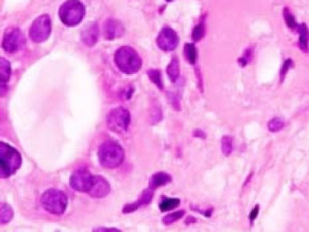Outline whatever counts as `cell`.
Instances as JSON below:
<instances>
[{
  "label": "cell",
  "mask_w": 309,
  "mask_h": 232,
  "mask_svg": "<svg viewBox=\"0 0 309 232\" xmlns=\"http://www.w3.org/2000/svg\"><path fill=\"white\" fill-rule=\"evenodd\" d=\"M22 157L17 150L7 143H0V178L7 179L20 168Z\"/></svg>",
  "instance_id": "cell-1"
},
{
  "label": "cell",
  "mask_w": 309,
  "mask_h": 232,
  "mask_svg": "<svg viewBox=\"0 0 309 232\" xmlns=\"http://www.w3.org/2000/svg\"><path fill=\"white\" fill-rule=\"evenodd\" d=\"M98 158L103 167L106 169L119 167L124 162V149L115 141H106L100 146Z\"/></svg>",
  "instance_id": "cell-2"
},
{
  "label": "cell",
  "mask_w": 309,
  "mask_h": 232,
  "mask_svg": "<svg viewBox=\"0 0 309 232\" xmlns=\"http://www.w3.org/2000/svg\"><path fill=\"white\" fill-rule=\"evenodd\" d=\"M115 63L120 71L126 74L136 73L142 66L140 56L130 46H123L116 51Z\"/></svg>",
  "instance_id": "cell-3"
},
{
  "label": "cell",
  "mask_w": 309,
  "mask_h": 232,
  "mask_svg": "<svg viewBox=\"0 0 309 232\" xmlns=\"http://www.w3.org/2000/svg\"><path fill=\"white\" fill-rule=\"evenodd\" d=\"M86 14V8L80 1H66L59 8V17L63 24L68 27H74L82 22Z\"/></svg>",
  "instance_id": "cell-4"
},
{
  "label": "cell",
  "mask_w": 309,
  "mask_h": 232,
  "mask_svg": "<svg viewBox=\"0 0 309 232\" xmlns=\"http://www.w3.org/2000/svg\"><path fill=\"white\" fill-rule=\"evenodd\" d=\"M67 197L64 192L57 189H49L43 193L41 204L46 212L54 215H61L67 207Z\"/></svg>",
  "instance_id": "cell-5"
},
{
  "label": "cell",
  "mask_w": 309,
  "mask_h": 232,
  "mask_svg": "<svg viewBox=\"0 0 309 232\" xmlns=\"http://www.w3.org/2000/svg\"><path fill=\"white\" fill-rule=\"evenodd\" d=\"M52 31L51 18L47 14L38 16L29 29V37L35 43H43L48 39Z\"/></svg>",
  "instance_id": "cell-6"
},
{
  "label": "cell",
  "mask_w": 309,
  "mask_h": 232,
  "mask_svg": "<svg viewBox=\"0 0 309 232\" xmlns=\"http://www.w3.org/2000/svg\"><path fill=\"white\" fill-rule=\"evenodd\" d=\"M107 126L113 132L124 133L131 123V114L124 107H117L109 112L106 118Z\"/></svg>",
  "instance_id": "cell-7"
},
{
  "label": "cell",
  "mask_w": 309,
  "mask_h": 232,
  "mask_svg": "<svg viewBox=\"0 0 309 232\" xmlns=\"http://www.w3.org/2000/svg\"><path fill=\"white\" fill-rule=\"evenodd\" d=\"M25 45V38L20 29L11 27L5 31L2 40V48L9 53L17 52Z\"/></svg>",
  "instance_id": "cell-8"
},
{
  "label": "cell",
  "mask_w": 309,
  "mask_h": 232,
  "mask_svg": "<svg viewBox=\"0 0 309 232\" xmlns=\"http://www.w3.org/2000/svg\"><path fill=\"white\" fill-rule=\"evenodd\" d=\"M95 176L87 169H79L74 171L70 178V186L74 191L79 192H88L91 189Z\"/></svg>",
  "instance_id": "cell-9"
},
{
  "label": "cell",
  "mask_w": 309,
  "mask_h": 232,
  "mask_svg": "<svg viewBox=\"0 0 309 232\" xmlns=\"http://www.w3.org/2000/svg\"><path fill=\"white\" fill-rule=\"evenodd\" d=\"M178 44H179V37L177 33L170 27H165L161 29V32L159 33L157 37V45L159 46V48L161 49L162 51L170 52L176 48Z\"/></svg>",
  "instance_id": "cell-10"
},
{
  "label": "cell",
  "mask_w": 309,
  "mask_h": 232,
  "mask_svg": "<svg viewBox=\"0 0 309 232\" xmlns=\"http://www.w3.org/2000/svg\"><path fill=\"white\" fill-rule=\"evenodd\" d=\"M110 192L111 185L107 181L101 176H95L91 189L87 193L95 199H102L106 197Z\"/></svg>",
  "instance_id": "cell-11"
},
{
  "label": "cell",
  "mask_w": 309,
  "mask_h": 232,
  "mask_svg": "<svg viewBox=\"0 0 309 232\" xmlns=\"http://www.w3.org/2000/svg\"><path fill=\"white\" fill-rule=\"evenodd\" d=\"M124 27L120 21L111 18L107 19L103 25V36L107 40H114L124 35Z\"/></svg>",
  "instance_id": "cell-12"
},
{
  "label": "cell",
  "mask_w": 309,
  "mask_h": 232,
  "mask_svg": "<svg viewBox=\"0 0 309 232\" xmlns=\"http://www.w3.org/2000/svg\"><path fill=\"white\" fill-rule=\"evenodd\" d=\"M99 37V25L95 22L87 24L82 32V42L87 46H94Z\"/></svg>",
  "instance_id": "cell-13"
},
{
  "label": "cell",
  "mask_w": 309,
  "mask_h": 232,
  "mask_svg": "<svg viewBox=\"0 0 309 232\" xmlns=\"http://www.w3.org/2000/svg\"><path fill=\"white\" fill-rule=\"evenodd\" d=\"M153 199V191H152L151 189H147L145 190L143 193L141 194L140 199L136 200L135 202L133 203L127 204L124 206V208L123 209V212L124 213H131V212H135L137 209L140 208L142 206H145V205H148Z\"/></svg>",
  "instance_id": "cell-14"
},
{
  "label": "cell",
  "mask_w": 309,
  "mask_h": 232,
  "mask_svg": "<svg viewBox=\"0 0 309 232\" xmlns=\"http://www.w3.org/2000/svg\"><path fill=\"white\" fill-rule=\"evenodd\" d=\"M172 182V177L166 172H156L154 173L149 182V189L152 191L156 190L159 187L164 186L166 184H170Z\"/></svg>",
  "instance_id": "cell-15"
},
{
  "label": "cell",
  "mask_w": 309,
  "mask_h": 232,
  "mask_svg": "<svg viewBox=\"0 0 309 232\" xmlns=\"http://www.w3.org/2000/svg\"><path fill=\"white\" fill-rule=\"evenodd\" d=\"M11 75V65L4 57L0 58V80H1V94L5 93V87Z\"/></svg>",
  "instance_id": "cell-16"
},
{
  "label": "cell",
  "mask_w": 309,
  "mask_h": 232,
  "mask_svg": "<svg viewBox=\"0 0 309 232\" xmlns=\"http://www.w3.org/2000/svg\"><path fill=\"white\" fill-rule=\"evenodd\" d=\"M298 34H299V38H298V46L300 50L305 53H308L309 51V30L308 28L306 27L305 23L299 24L298 27Z\"/></svg>",
  "instance_id": "cell-17"
},
{
  "label": "cell",
  "mask_w": 309,
  "mask_h": 232,
  "mask_svg": "<svg viewBox=\"0 0 309 232\" xmlns=\"http://www.w3.org/2000/svg\"><path fill=\"white\" fill-rule=\"evenodd\" d=\"M167 73L169 75L171 81L175 82L180 76V61L176 56H173L172 61L170 62L169 65L167 67Z\"/></svg>",
  "instance_id": "cell-18"
},
{
  "label": "cell",
  "mask_w": 309,
  "mask_h": 232,
  "mask_svg": "<svg viewBox=\"0 0 309 232\" xmlns=\"http://www.w3.org/2000/svg\"><path fill=\"white\" fill-rule=\"evenodd\" d=\"M184 56H185L187 61L191 65H195L198 58V51L197 47L194 44L188 43L184 45Z\"/></svg>",
  "instance_id": "cell-19"
},
{
  "label": "cell",
  "mask_w": 309,
  "mask_h": 232,
  "mask_svg": "<svg viewBox=\"0 0 309 232\" xmlns=\"http://www.w3.org/2000/svg\"><path fill=\"white\" fill-rule=\"evenodd\" d=\"M14 212L12 208L8 204L2 203L0 207V223L2 225L9 223L12 220Z\"/></svg>",
  "instance_id": "cell-20"
},
{
  "label": "cell",
  "mask_w": 309,
  "mask_h": 232,
  "mask_svg": "<svg viewBox=\"0 0 309 232\" xmlns=\"http://www.w3.org/2000/svg\"><path fill=\"white\" fill-rule=\"evenodd\" d=\"M283 17H284L286 24L289 27V29H292V30H297L298 29L299 24H297L295 16L288 7H285L283 8Z\"/></svg>",
  "instance_id": "cell-21"
},
{
  "label": "cell",
  "mask_w": 309,
  "mask_h": 232,
  "mask_svg": "<svg viewBox=\"0 0 309 232\" xmlns=\"http://www.w3.org/2000/svg\"><path fill=\"white\" fill-rule=\"evenodd\" d=\"M221 151L225 156H230L233 151V137L224 135L221 138Z\"/></svg>",
  "instance_id": "cell-22"
},
{
  "label": "cell",
  "mask_w": 309,
  "mask_h": 232,
  "mask_svg": "<svg viewBox=\"0 0 309 232\" xmlns=\"http://www.w3.org/2000/svg\"><path fill=\"white\" fill-rule=\"evenodd\" d=\"M184 214H185V211H183V210L178 211V212H172V213L166 215L162 219V222L165 225L173 224V223L176 222L178 220H181L182 217L184 216Z\"/></svg>",
  "instance_id": "cell-23"
},
{
  "label": "cell",
  "mask_w": 309,
  "mask_h": 232,
  "mask_svg": "<svg viewBox=\"0 0 309 232\" xmlns=\"http://www.w3.org/2000/svg\"><path fill=\"white\" fill-rule=\"evenodd\" d=\"M147 73H148V76L151 79V81L153 82L159 87V89H163V82H162L161 73L160 70H149Z\"/></svg>",
  "instance_id": "cell-24"
},
{
  "label": "cell",
  "mask_w": 309,
  "mask_h": 232,
  "mask_svg": "<svg viewBox=\"0 0 309 232\" xmlns=\"http://www.w3.org/2000/svg\"><path fill=\"white\" fill-rule=\"evenodd\" d=\"M180 203H181L180 199H176V198L167 199L160 204V209L162 212H168V211H172L173 209L177 208Z\"/></svg>",
  "instance_id": "cell-25"
},
{
  "label": "cell",
  "mask_w": 309,
  "mask_h": 232,
  "mask_svg": "<svg viewBox=\"0 0 309 232\" xmlns=\"http://www.w3.org/2000/svg\"><path fill=\"white\" fill-rule=\"evenodd\" d=\"M285 126V122L283 119L279 117H275L271 119L268 123V129L272 132V133H276L282 130Z\"/></svg>",
  "instance_id": "cell-26"
},
{
  "label": "cell",
  "mask_w": 309,
  "mask_h": 232,
  "mask_svg": "<svg viewBox=\"0 0 309 232\" xmlns=\"http://www.w3.org/2000/svg\"><path fill=\"white\" fill-rule=\"evenodd\" d=\"M205 36V25L204 23H200L194 28L192 31V39L194 42H199L202 40Z\"/></svg>",
  "instance_id": "cell-27"
},
{
  "label": "cell",
  "mask_w": 309,
  "mask_h": 232,
  "mask_svg": "<svg viewBox=\"0 0 309 232\" xmlns=\"http://www.w3.org/2000/svg\"><path fill=\"white\" fill-rule=\"evenodd\" d=\"M293 66H294V62L292 61L291 58H289V59H287V60L284 62V64L282 65V68H281L280 73H279L281 83L284 81L287 73H288V72H289L290 68H292Z\"/></svg>",
  "instance_id": "cell-28"
},
{
  "label": "cell",
  "mask_w": 309,
  "mask_h": 232,
  "mask_svg": "<svg viewBox=\"0 0 309 232\" xmlns=\"http://www.w3.org/2000/svg\"><path fill=\"white\" fill-rule=\"evenodd\" d=\"M259 211H260V206L259 205H256L255 207L253 208L250 214H249V220L253 223V221L256 220V218L259 215Z\"/></svg>",
  "instance_id": "cell-29"
},
{
  "label": "cell",
  "mask_w": 309,
  "mask_h": 232,
  "mask_svg": "<svg viewBox=\"0 0 309 232\" xmlns=\"http://www.w3.org/2000/svg\"><path fill=\"white\" fill-rule=\"evenodd\" d=\"M243 57L247 62H248V63L251 62L252 58H253V47H248V48L245 51Z\"/></svg>",
  "instance_id": "cell-30"
},
{
  "label": "cell",
  "mask_w": 309,
  "mask_h": 232,
  "mask_svg": "<svg viewBox=\"0 0 309 232\" xmlns=\"http://www.w3.org/2000/svg\"><path fill=\"white\" fill-rule=\"evenodd\" d=\"M93 232H122L120 229L115 228H96Z\"/></svg>",
  "instance_id": "cell-31"
},
{
  "label": "cell",
  "mask_w": 309,
  "mask_h": 232,
  "mask_svg": "<svg viewBox=\"0 0 309 232\" xmlns=\"http://www.w3.org/2000/svg\"><path fill=\"white\" fill-rule=\"evenodd\" d=\"M238 64H239L240 67H245L248 64V62L243 57H239V59H238Z\"/></svg>",
  "instance_id": "cell-32"
},
{
  "label": "cell",
  "mask_w": 309,
  "mask_h": 232,
  "mask_svg": "<svg viewBox=\"0 0 309 232\" xmlns=\"http://www.w3.org/2000/svg\"><path fill=\"white\" fill-rule=\"evenodd\" d=\"M194 135H195V136H197V137H200V138L205 139V134H204L202 130L195 131Z\"/></svg>",
  "instance_id": "cell-33"
}]
</instances>
